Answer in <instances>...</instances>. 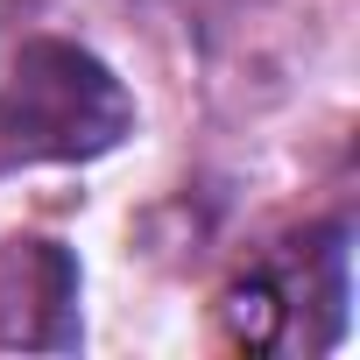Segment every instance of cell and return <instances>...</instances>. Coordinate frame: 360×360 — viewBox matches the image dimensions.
<instances>
[{"label": "cell", "instance_id": "4", "mask_svg": "<svg viewBox=\"0 0 360 360\" xmlns=\"http://www.w3.org/2000/svg\"><path fill=\"white\" fill-rule=\"evenodd\" d=\"M141 8L155 22H176V29H219V22H233L248 8V0H141Z\"/></svg>", "mask_w": 360, "mask_h": 360}, {"label": "cell", "instance_id": "3", "mask_svg": "<svg viewBox=\"0 0 360 360\" xmlns=\"http://www.w3.org/2000/svg\"><path fill=\"white\" fill-rule=\"evenodd\" d=\"M0 346L8 353L78 346V269L57 240H8L0 248Z\"/></svg>", "mask_w": 360, "mask_h": 360}, {"label": "cell", "instance_id": "1", "mask_svg": "<svg viewBox=\"0 0 360 360\" xmlns=\"http://www.w3.org/2000/svg\"><path fill=\"white\" fill-rule=\"evenodd\" d=\"M134 127L127 85L78 43L36 36L0 71V162H85Z\"/></svg>", "mask_w": 360, "mask_h": 360}, {"label": "cell", "instance_id": "2", "mask_svg": "<svg viewBox=\"0 0 360 360\" xmlns=\"http://www.w3.org/2000/svg\"><path fill=\"white\" fill-rule=\"evenodd\" d=\"M226 339L248 353H290V346H332L346 325V233L311 226L283 240L276 255L248 262V276L219 304Z\"/></svg>", "mask_w": 360, "mask_h": 360}]
</instances>
